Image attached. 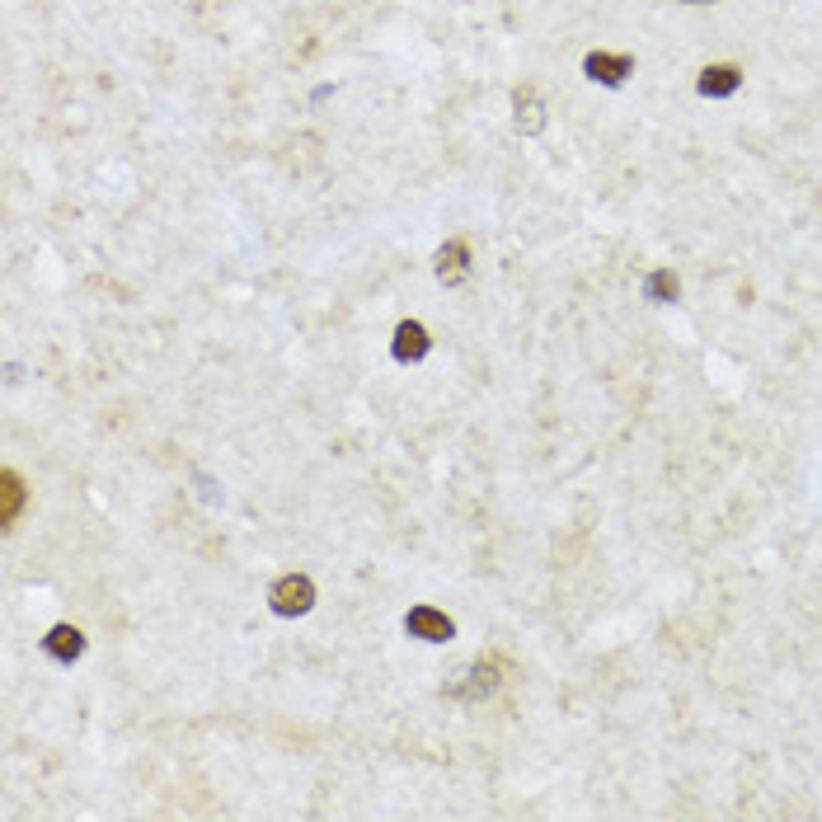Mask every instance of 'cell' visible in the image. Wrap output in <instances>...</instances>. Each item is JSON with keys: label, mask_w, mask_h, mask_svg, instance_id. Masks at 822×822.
<instances>
[{"label": "cell", "mask_w": 822, "mask_h": 822, "mask_svg": "<svg viewBox=\"0 0 822 822\" xmlns=\"http://www.w3.org/2000/svg\"><path fill=\"white\" fill-rule=\"evenodd\" d=\"M738 85H743V71H738V66H705V71H700V94H710V99H729Z\"/></svg>", "instance_id": "ba28073f"}, {"label": "cell", "mask_w": 822, "mask_h": 822, "mask_svg": "<svg viewBox=\"0 0 822 822\" xmlns=\"http://www.w3.org/2000/svg\"><path fill=\"white\" fill-rule=\"evenodd\" d=\"M691 5H705V0H691Z\"/></svg>", "instance_id": "8fae6325"}, {"label": "cell", "mask_w": 822, "mask_h": 822, "mask_svg": "<svg viewBox=\"0 0 822 822\" xmlns=\"http://www.w3.org/2000/svg\"><path fill=\"white\" fill-rule=\"evenodd\" d=\"M512 109H517V127L522 132H541L545 127V109H541V99H536V90H517L512 94Z\"/></svg>", "instance_id": "9c48e42d"}, {"label": "cell", "mask_w": 822, "mask_h": 822, "mask_svg": "<svg viewBox=\"0 0 822 822\" xmlns=\"http://www.w3.org/2000/svg\"><path fill=\"white\" fill-rule=\"evenodd\" d=\"M583 71H588V80L621 85L625 76H635V57H625V52H588V57H583Z\"/></svg>", "instance_id": "3957f363"}, {"label": "cell", "mask_w": 822, "mask_h": 822, "mask_svg": "<svg viewBox=\"0 0 822 822\" xmlns=\"http://www.w3.org/2000/svg\"><path fill=\"white\" fill-rule=\"evenodd\" d=\"M433 268H437V278L447 282V287L466 282V273H470V245H466V240H447V245L437 249Z\"/></svg>", "instance_id": "277c9868"}, {"label": "cell", "mask_w": 822, "mask_h": 822, "mask_svg": "<svg viewBox=\"0 0 822 822\" xmlns=\"http://www.w3.org/2000/svg\"><path fill=\"white\" fill-rule=\"evenodd\" d=\"M677 292H682V287H677V278H672L667 268L649 278V296H653V301H677Z\"/></svg>", "instance_id": "30bf717a"}, {"label": "cell", "mask_w": 822, "mask_h": 822, "mask_svg": "<svg viewBox=\"0 0 822 822\" xmlns=\"http://www.w3.org/2000/svg\"><path fill=\"white\" fill-rule=\"evenodd\" d=\"M19 508H24V480L15 470H0V527L5 531L19 522Z\"/></svg>", "instance_id": "52a82bcc"}, {"label": "cell", "mask_w": 822, "mask_h": 822, "mask_svg": "<svg viewBox=\"0 0 822 822\" xmlns=\"http://www.w3.org/2000/svg\"><path fill=\"white\" fill-rule=\"evenodd\" d=\"M428 348H433V339H428V329H423L419 320H404V325L395 329V357H400V362H423Z\"/></svg>", "instance_id": "5b68a950"}, {"label": "cell", "mask_w": 822, "mask_h": 822, "mask_svg": "<svg viewBox=\"0 0 822 822\" xmlns=\"http://www.w3.org/2000/svg\"><path fill=\"white\" fill-rule=\"evenodd\" d=\"M268 602H273V611L278 616H306L315 606V583L306 574H287L273 583V592H268Z\"/></svg>", "instance_id": "6da1fadb"}, {"label": "cell", "mask_w": 822, "mask_h": 822, "mask_svg": "<svg viewBox=\"0 0 822 822\" xmlns=\"http://www.w3.org/2000/svg\"><path fill=\"white\" fill-rule=\"evenodd\" d=\"M404 630L414 639H428V644H447L456 635V621H451L447 611H433V606H414L409 616H404Z\"/></svg>", "instance_id": "7a4b0ae2"}, {"label": "cell", "mask_w": 822, "mask_h": 822, "mask_svg": "<svg viewBox=\"0 0 822 822\" xmlns=\"http://www.w3.org/2000/svg\"><path fill=\"white\" fill-rule=\"evenodd\" d=\"M43 649L57 658V663H76L80 653H85V635H80L76 625H52L43 639Z\"/></svg>", "instance_id": "8992f818"}]
</instances>
